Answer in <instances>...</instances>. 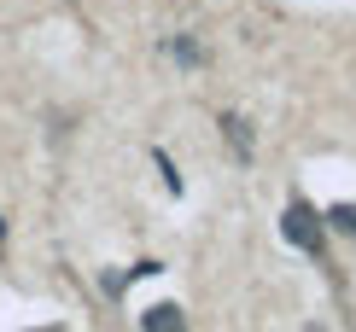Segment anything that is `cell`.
Here are the masks:
<instances>
[{
  "instance_id": "obj_4",
  "label": "cell",
  "mask_w": 356,
  "mask_h": 332,
  "mask_svg": "<svg viewBox=\"0 0 356 332\" xmlns=\"http://www.w3.org/2000/svg\"><path fill=\"white\" fill-rule=\"evenodd\" d=\"M164 47H170V58H175V65H187V70H199V65H204V47H199L193 35H170Z\"/></svg>"
},
{
  "instance_id": "obj_7",
  "label": "cell",
  "mask_w": 356,
  "mask_h": 332,
  "mask_svg": "<svg viewBox=\"0 0 356 332\" xmlns=\"http://www.w3.org/2000/svg\"><path fill=\"white\" fill-rule=\"evenodd\" d=\"M35 332H58V326H35Z\"/></svg>"
},
{
  "instance_id": "obj_8",
  "label": "cell",
  "mask_w": 356,
  "mask_h": 332,
  "mask_svg": "<svg viewBox=\"0 0 356 332\" xmlns=\"http://www.w3.org/2000/svg\"><path fill=\"white\" fill-rule=\"evenodd\" d=\"M0 239H6V222H0Z\"/></svg>"
},
{
  "instance_id": "obj_2",
  "label": "cell",
  "mask_w": 356,
  "mask_h": 332,
  "mask_svg": "<svg viewBox=\"0 0 356 332\" xmlns=\"http://www.w3.org/2000/svg\"><path fill=\"white\" fill-rule=\"evenodd\" d=\"M222 134H228V146H234V158L251 163V152H257V134H251V123L240 111H222Z\"/></svg>"
},
{
  "instance_id": "obj_1",
  "label": "cell",
  "mask_w": 356,
  "mask_h": 332,
  "mask_svg": "<svg viewBox=\"0 0 356 332\" xmlns=\"http://www.w3.org/2000/svg\"><path fill=\"white\" fill-rule=\"evenodd\" d=\"M280 233H286V245H298V251H309V256H321V233H327V222H321L304 199H292V204H286V216H280Z\"/></svg>"
},
{
  "instance_id": "obj_5",
  "label": "cell",
  "mask_w": 356,
  "mask_h": 332,
  "mask_svg": "<svg viewBox=\"0 0 356 332\" xmlns=\"http://www.w3.org/2000/svg\"><path fill=\"white\" fill-rule=\"evenodd\" d=\"M321 222H327V228H339V233H350V239H356V204H333V210H327V216H321Z\"/></svg>"
},
{
  "instance_id": "obj_6",
  "label": "cell",
  "mask_w": 356,
  "mask_h": 332,
  "mask_svg": "<svg viewBox=\"0 0 356 332\" xmlns=\"http://www.w3.org/2000/svg\"><path fill=\"white\" fill-rule=\"evenodd\" d=\"M152 158H158V175H164V187H170V192H181V175H175V163H170L164 152H152Z\"/></svg>"
},
{
  "instance_id": "obj_3",
  "label": "cell",
  "mask_w": 356,
  "mask_h": 332,
  "mask_svg": "<svg viewBox=\"0 0 356 332\" xmlns=\"http://www.w3.org/2000/svg\"><path fill=\"white\" fill-rule=\"evenodd\" d=\"M140 332H187V315L175 309V304H152L140 315Z\"/></svg>"
}]
</instances>
